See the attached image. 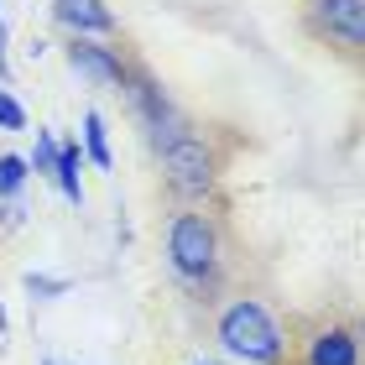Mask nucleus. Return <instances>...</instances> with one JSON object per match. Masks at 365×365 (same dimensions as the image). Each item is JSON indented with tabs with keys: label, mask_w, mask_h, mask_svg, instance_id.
Listing matches in <instances>:
<instances>
[{
	"label": "nucleus",
	"mask_w": 365,
	"mask_h": 365,
	"mask_svg": "<svg viewBox=\"0 0 365 365\" xmlns=\"http://www.w3.org/2000/svg\"><path fill=\"white\" fill-rule=\"evenodd\" d=\"M26 292L37 303H53V297H68L73 292V277H53V272H26Z\"/></svg>",
	"instance_id": "obj_13"
},
{
	"label": "nucleus",
	"mask_w": 365,
	"mask_h": 365,
	"mask_svg": "<svg viewBox=\"0 0 365 365\" xmlns=\"http://www.w3.org/2000/svg\"><path fill=\"white\" fill-rule=\"evenodd\" d=\"M125 99H130V110H136V120H141V130H146V141H152L157 152H162L168 141H178L182 130H188L182 110L168 99V89H162L152 73L130 68V78H125Z\"/></svg>",
	"instance_id": "obj_4"
},
{
	"label": "nucleus",
	"mask_w": 365,
	"mask_h": 365,
	"mask_svg": "<svg viewBox=\"0 0 365 365\" xmlns=\"http://www.w3.org/2000/svg\"><path fill=\"white\" fill-rule=\"evenodd\" d=\"M53 182L68 204H84V146L78 141H58V168H53Z\"/></svg>",
	"instance_id": "obj_9"
},
{
	"label": "nucleus",
	"mask_w": 365,
	"mask_h": 365,
	"mask_svg": "<svg viewBox=\"0 0 365 365\" xmlns=\"http://www.w3.org/2000/svg\"><path fill=\"white\" fill-rule=\"evenodd\" d=\"M162 178H168L173 198L182 204H204L220 182V162H214V146L198 136V130H182L178 141L162 146Z\"/></svg>",
	"instance_id": "obj_3"
},
{
	"label": "nucleus",
	"mask_w": 365,
	"mask_h": 365,
	"mask_svg": "<svg viewBox=\"0 0 365 365\" xmlns=\"http://www.w3.org/2000/svg\"><path fill=\"white\" fill-rule=\"evenodd\" d=\"M84 162H94L99 173L115 168V152H110V130H105V115L84 110Z\"/></svg>",
	"instance_id": "obj_10"
},
{
	"label": "nucleus",
	"mask_w": 365,
	"mask_h": 365,
	"mask_svg": "<svg viewBox=\"0 0 365 365\" xmlns=\"http://www.w3.org/2000/svg\"><path fill=\"white\" fill-rule=\"evenodd\" d=\"M63 58H68V68L78 78H89L94 89H125V78H130V63L120 58V47H105V42H89V37H73Z\"/></svg>",
	"instance_id": "obj_5"
},
{
	"label": "nucleus",
	"mask_w": 365,
	"mask_h": 365,
	"mask_svg": "<svg viewBox=\"0 0 365 365\" xmlns=\"http://www.w3.org/2000/svg\"><path fill=\"white\" fill-rule=\"evenodd\" d=\"M6 214H16V204H6V198H0V220H6Z\"/></svg>",
	"instance_id": "obj_16"
},
{
	"label": "nucleus",
	"mask_w": 365,
	"mask_h": 365,
	"mask_svg": "<svg viewBox=\"0 0 365 365\" xmlns=\"http://www.w3.org/2000/svg\"><path fill=\"white\" fill-rule=\"evenodd\" d=\"M0 130H26V105L11 94V84H0Z\"/></svg>",
	"instance_id": "obj_14"
},
{
	"label": "nucleus",
	"mask_w": 365,
	"mask_h": 365,
	"mask_svg": "<svg viewBox=\"0 0 365 365\" xmlns=\"http://www.w3.org/2000/svg\"><path fill=\"white\" fill-rule=\"evenodd\" d=\"M6 324H11V319H6V303H0V334H6Z\"/></svg>",
	"instance_id": "obj_17"
},
{
	"label": "nucleus",
	"mask_w": 365,
	"mask_h": 365,
	"mask_svg": "<svg viewBox=\"0 0 365 365\" xmlns=\"http://www.w3.org/2000/svg\"><path fill=\"white\" fill-rule=\"evenodd\" d=\"M214 339H220L225 355H235L245 365H277L287 355V334H282V324L272 319V308L261 297H235L214 324Z\"/></svg>",
	"instance_id": "obj_1"
},
{
	"label": "nucleus",
	"mask_w": 365,
	"mask_h": 365,
	"mask_svg": "<svg viewBox=\"0 0 365 365\" xmlns=\"http://www.w3.org/2000/svg\"><path fill=\"white\" fill-rule=\"evenodd\" d=\"M313 31L324 42L360 53L365 47V0H313Z\"/></svg>",
	"instance_id": "obj_6"
},
{
	"label": "nucleus",
	"mask_w": 365,
	"mask_h": 365,
	"mask_svg": "<svg viewBox=\"0 0 365 365\" xmlns=\"http://www.w3.org/2000/svg\"><path fill=\"white\" fill-rule=\"evenodd\" d=\"M303 365H360V339L355 329H319L308 339Z\"/></svg>",
	"instance_id": "obj_8"
},
{
	"label": "nucleus",
	"mask_w": 365,
	"mask_h": 365,
	"mask_svg": "<svg viewBox=\"0 0 365 365\" xmlns=\"http://www.w3.org/2000/svg\"><path fill=\"white\" fill-rule=\"evenodd\" d=\"M42 365H68V360H58V355H47V360H42Z\"/></svg>",
	"instance_id": "obj_18"
},
{
	"label": "nucleus",
	"mask_w": 365,
	"mask_h": 365,
	"mask_svg": "<svg viewBox=\"0 0 365 365\" xmlns=\"http://www.w3.org/2000/svg\"><path fill=\"white\" fill-rule=\"evenodd\" d=\"M26 168L37 173V178H53V168H58V136H53L47 125H37V146H31Z\"/></svg>",
	"instance_id": "obj_12"
},
{
	"label": "nucleus",
	"mask_w": 365,
	"mask_h": 365,
	"mask_svg": "<svg viewBox=\"0 0 365 365\" xmlns=\"http://www.w3.org/2000/svg\"><path fill=\"white\" fill-rule=\"evenodd\" d=\"M168 267L182 277V282H214L220 277V225L198 209H182L173 214L168 225Z\"/></svg>",
	"instance_id": "obj_2"
},
{
	"label": "nucleus",
	"mask_w": 365,
	"mask_h": 365,
	"mask_svg": "<svg viewBox=\"0 0 365 365\" xmlns=\"http://www.w3.org/2000/svg\"><path fill=\"white\" fill-rule=\"evenodd\" d=\"M53 21L68 31V37H110L115 31V11L105 0H53Z\"/></svg>",
	"instance_id": "obj_7"
},
{
	"label": "nucleus",
	"mask_w": 365,
	"mask_h": 365,
	"mask_svg": "<svg viewBox=\"0 0 365 365\" xmlns=\"http://www.w3.org/2000/svg\"><path fill=\"white\" fill-rule=\"evenodd\" d=\"M26 178H31V168H26L21 152H6V157H0V198H6V204H16V193L26 188Z\"/></svg>",
	"instance_id": "obj_11"
},
{
	"label": "nucleus",
	"mask_w": 365,
	"mask_h": 365,
	"mask_svg": "<svg viewBox=\"0 0 365 365\" xmlns=\"http://www.w3.org/2000/svg\"><path fill=\"white\" fill-rule=\"evenodd\" d=\"M0 84H11V63H6V21H0Z\"/></svg>",
	"instance_id": "obj_15"
}]
</instances>
